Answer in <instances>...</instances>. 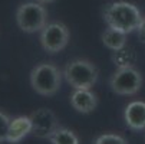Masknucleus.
Here are the masks:
<instances>
[{
	"instance_id": "obj_1",
	"label": "nucleus",
	"mask_w": 145,
	"mask_h": 144,
	"mask_svg": "<svg viewBox=\"0 0 145 144\" xmlns=\"http://www.w3.org/2000/svg\"><path fill=\"white\" fill-rule=\"evenodd\" d=\"M102 16L108 28L116 29L127 35L138 30L144 20L139 9L128 2H112L106 5Z\"/></svg>"
},
{
	"instance_id": "obj_2",
	"label": "nucleus",
	"mask_w": 145,
	"mask_h": 144,
	"mask_svg": "<svg viewBox=\"0 0 145 144\" xmlns=\"http://www.w3.org/2000/svg\"><path fill=\"white\" fill-rule=\"evenodd\" d=\"M62 76H63V72H60L56 65L50 62H42L32 69L30 85L39 95L52 97L60 88Z\"/></svg>"
},
{
	"instance_id": "obj_3",
	"label": "nucleus",
	"mask_w": 145,
	"mask_h": 144,
	"mask_svg": "<svg viewBox=\"0 0 145 144\" xmlns=\"http://www.w3.org/2000/svg\"><path fill=\"white\" fill-rule=\"evenodd\" d=\"M99 71L88 59H73L66 64L63 76L73 89H91L98 81Z\"/></svg>"
},
{
	"instance_id": "obj_4",
	"label": "nucleus",
	"mask_w": 145,
	"mask_h": 144,
	"mask_svg": "<svg viewBox=\"0 0 145 144\" xmlns=\"http://www.w3.org/2000/svg\"><path fill=\"white\" fill-rule=\"evenodd\" d=\"M16 22L20 30L26 33L40 32L48 25V10L40 2H27L16 10Z\"/></svg>"
},
{
	"instance_id": "obj_5",
	"label": "nucleus",
	"mask_w": 145,
	"mask_h": 144,
	"mask_svg": "<svg viewBox=\"0 0 145 144\" xmlns=\"http://www.w3.org/2000/svg\"><path fill=\"white\" fill-rule=\"evenodd\" d=\"M109 87L116 95H135L142 87V75L135 66L118 68L109 79Z\"/></svg>"
},
{
	"instance_id": "obj_6",
	"label": "nucleus",
	"mask_w": 145,
	"mask_h": 144,
	"mask_svg": "<svg viewBox=\"0 0 145 144\" xmlns=\"http://www.w3.org/2000/svg\"><path fill=\"white\" fill-rule=\"evenodd\" d=\"M40 45L48 53H57L63 51L69 42V29L60 22L48 23L40 30Z\"/></svg>"
},
{
	"instance_id": "obj_7",
	"label": "nucleus",
	"mask_w": 145,
	"mask_h": 144,
	"mask_svg": "<svg viewBox=\"0 0 145 144\" xmlns=\"http://www.w3.org/2000/svg\"><path fill=\"white\" fill-rule=\"evenodd\" d=\"M32 134L37 138H50V135L60 127L56 114L49 108H39L30 114Z\"/></svg>"
},
{
	"instance_id": "obj_8",
	"label": "nucleus",
	"mask_w": 145,
	"mask_h": 144,
	"mask_svg": "<svg viewBox=\"0 0 145 144\" xmlns=\"http://www.w3.org/2000/svg\"><path fill=\"white\" fill-rule=\"evenodd\" d=\"M125 124L134 131L145 130V101H132L123 111Z\"/></svg>"
},
{
	"instance_id": "obj_9",
	"label": "nucleus",
	"mask_w": 145,
	"mask_h": 144,
	"mask_svg": "<svg viewBox=\"0 0 145 144\" xmlns=\"http://www.w3.org/2000/svg\"><path fill=\"white\" fill-rule=\"evenodd\" d=\"M30 133H32L30 115H19V117H16L10 121L6 141L10 143V144H17L26 135H29Z\"/></svg>"
},
{
	"instance_id": "obj_10",
	"label": "nucleus",
	"mask_w": 145,
	"mask_h": 144,
	"mask_svg": "<svg viewBox=\"0 0 145 144\" xmlns=\"http://www.w3.org/2000/svg\"><path fill=\"white\" fill-rule=\"evenodd\" d=\"M71 105L82 114H91L98 107V97L91 89H75L71 95Z\"/></svg>"
},
{
	"instance_id": "obj_11",
	"label": "nucleus",
	"mask_w": 145,
	"mask_h": 144,
	"mask_svg": "<svg viewBox=\"0 0 145 144\" xmlns=\"http://www.w3.org/2000/svg\"><path fill=\"white\" fill-rule=\"evenodd\" d=\"M101 39H102V43L114 52L127 46V33L119 32V30L112 29V28L105 29V32L102 33Z\"/></svg>"
},
{
	"instance_id": "obj_12",
	"label": "nucleus",
	"mask_w": 145,
	"mask_h": 144,
	"mask_svg": "<svg viewBox=\"0 0 145 144\" xmlns=\"http://www.w3.org/2000/svg\"><path fill=\"white\" fill-rule=\"evenodd\" d=\"M135 52L134 49L131 48H122L119 51H115L114 56H112V60H114V64L118 66V68H127V66H134L135 64Z\"/></svg>"
},
{
	"instance_id": "obj_13",
	"label": "nucleus",
	"mask_w": 145,
	"mask_h": 144,
	"mask_svg": "<svg viewBox=\"0 0 145 144\" xmlns=\"http://www.w3.org/2000/svg\"><path fill=\"white\" fill-rule=\"evenodd\" d=\"M49 140L52 144H79V137L66 127H59Z\"/></svg>"
},
{
	"instance_id": "obj_14",
	"label": "nucleus",
	"mask_w": 145,
	"mask_h": 144,
	"mask_svg": "<svg viewBox=\"0 0 145 144\" xmlns=\"http://www.w3.org/2000/svg\"><path fill=\"white\" fill-rule=\"evenodd\" d=\"M93 144H128V141L125 137H122L119 134L105 133V134H101L99 137H96Z\"/></svg>"
},
{
	"instance_id": "obj_15",
	"label": "nucleus",
	"mask_w": 145,
	"mask_h": 144,
	"mask_svg": "<svg viewBox=\"0 0 145 144\" xmlns=\"http://www.w3.org/2000/svg\"><path fill=\"white\" fill-rule=\"evenodd\" d=\"M10 121H12V118H10L7 114H5L3 111H0V143L6 141Z\"/></svg>"
},
{
	"instance_id": "obj_16",
	"label": "nucleus",
	"mask_w": 145,
	"mask_h": 144,
	"mask_svg": "<svg viewBox=\"0 0 145 144\" xmlns=\"http://www.w3.org/2000/svg\"><path fill=\"white\" fill-rule=\"evenodd\" d=\"M138 36H139V39L142 40V42L145 43V17H144V20H142V23H141V26L138 28Z\"/></svg>"
},
{
	"instance_id": "obj_17",
	"label": "nucleus",
	"mask_w": 145,
	"mask_h": 144,
	"mask_svg": "<svg viewBox=\"0 0 145 144\" xmlns=\"http://www.w3.org/2000/svg\"><path fill=\"white\" fill-rule=\"evenodd\" d=\"M37 2H40V3H43V5H49V3H53L55 0H37Z\"/></svg>"
}]
</instances>
